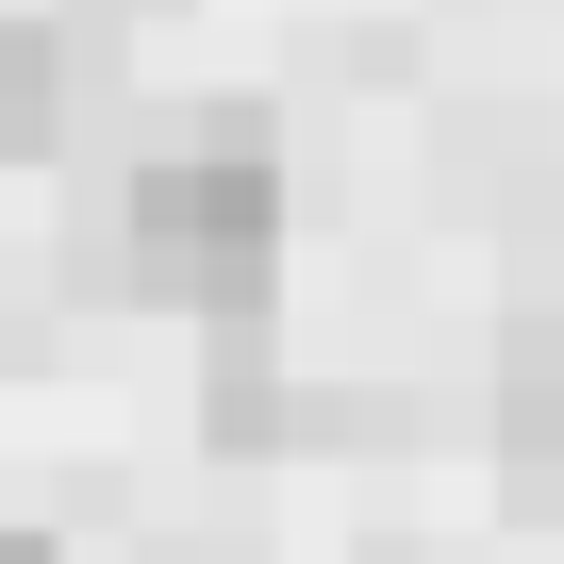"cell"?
I'll return each mask as SVG.
<instances>
[{
  "instance_id": "cell-1",
  "label": "cell",
  "mask_w": 564,
  "mask_h": 564,
  "mask_svg": "<svg viewBox=\"0 0 564 564\" xmlns=\"http://www.w3.org/2000/svg\"><path fill=\"white\" fill-rule=\"evenodd\" d=\"M117 282L166 316H265V282H282V150L265 117H199L166 133L133 183H117Z\"/></svg>"
},
{
  "instance_id": "cell-2",
  "label": "cell",
  "mask_w": 564,
  "mask_h": 564,
  "mask_svg": "<svg viewBox=\"0 0 564 564\" xmlns=\"http://www.w3.org/2000/svg\"><path fill=\"white\" fill-rule=\"evenodd\" d=\"M498 481L531 514H564V316H514V349H498Z\"/></svg>"
},
{
  "instance_id": "cell-3",
  "label": "cell",
  "mask_w": 564,
  "mask_h": 564,
  "mask_svg": "<svg viewBox=\"0 0 564 564\" xmlns=\"http://www.w3.org/2000/svg\"><path fill=\"white\" fill-rule=\"evenodd\" d=\"M51 117H67V34L0 18V150H51Z\"/></svg>"
},
{
  "instance_id": "cell-4",
  "label": "cell",
  "mask_w": 564,
  "mask_h": 564,
  "mask_svg": "<svg viewBox=\"0 0 564 564\" xmlns=\"http://www.w3.org/2000/svg\"><path fill=\"white\" fill-rule=\"evenodd\" d=\"M0 564H51V531H0Z\"/></svg>"
}]
</instances>
